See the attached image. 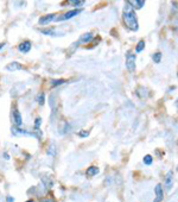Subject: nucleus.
Listing matches in <instances>:
<instances>
[{"instance_id": "4be33fe9", "label": "nucleus", "mask_w": 178, "mask_h": 202, "mask_svg": "<svg viewBox=\"0 0 178 202\" xmlns=\"http://www.w3.org/2000/svg\"><path fill=\"white\" fill-rule=\"evenodd\" d=\"M40 202H55L54 199H50V198H48V199H42Z\"/></svg>"}, {"instance_id": "4468645a", "label": "nucleus", "mask_w": 178, "mask_h": 202, "mask_svg": "<svg viewBox=\"0 0 178 202\" xmlns=\"http://www.w3.org/2000/svg\"><path fill=\"white\" fill-rule=\"evenodd\" d=\"M144 46H145V42H144V40H139V43H138V45H137V48H135V51H137V52L143 51Z\"/></svg>"}, {"instance_id": "6e6552de", "label": "nucleus", "mask_w": 178, "mask_h": 202, "mask_svg": "<svg viewBox=\"0 0 178 202\" xmlns=\"http://www.w3.org/2000/svg\"><path fill=\"white\" fill-rule=\"evenodd\" d=\"M13 119H14V124H16L17 126H22L23 119H22V115H20V113H19L18 109H14V111H13Z\"/></svg>"}, {"instance_id": "412c9836", "label": "nucleus", "mask_w": 178, "mask_h": 202, "mask_svg": "<svg viewBox=\"0 0 178 202\" xmlns=\"http://www.w3.org/2000/svg\"><path fill=\"white\" fill-rule=\"evenodd\" d=\"M79 135H80V137H88L89 132L88 131H81V132L79 133Z\"/></svg>"}, {"instance_id": "f257e3e1", "label": "nucleus", "mask_w": 178, "mask_h": 202, "mask_svg": "<svg viewBox=\"0 0 178 202\" xmlns=\"http://www.w3.org/2000/svg\"><path fill=\"white\" fill-rule=\"evenodd\" d=\"M123 22L129 30L138 31L139 25H138V20H137V14L129 5L123 7Z\"/></svg>"}, {"instance_id": "393cba45", "label": "nucleus", "mask_w": 178, "mask_h": 202, "mask_svg": "<svg viewBox=\"0 0 178 202\" xmlns=\"http://www.w3.org/2000/svg\"><path fill=\"white\" fill-rule=\"evenodd\" d=\"M26 202H33V201H32V200H29V201H26Z\"/></svg>"}, {"instance_id": "20e7f679", "label": "nucleus", "mask_w": 178, "mask_h": 202, "mask_svg": "<svg viewBox=\"0 0 178 202\" xmlns=\"http://www.w3.org/2000/svg\"><path fill=\"white\" fill-rule=\"evenodd\" d=\"M172 186H174V171L170 170L165 177V187L166 189H171Z\"/></svg>"}, {"instance_id": "a211bd4d", "label": "nucleus", "mask_w": 178, "mask_h": 202, "mask_svg": "<svg viewBox=\"0 0 178 202\" xmlns=\"http://www.w3.org/2000/svg\"><path fill=\"white\" fill-rule=\"evenodd\" d=\"M40 32L44 34H48V36H52V34H55V31H54V29H42L40 30Z\"/></svg>"}, {"instance_id": "f03ea898", "label": "nucleus", "mask_w": 178, "mask_h": 202, "mask_svg": "<svg viewBox=\"0 0 178 202\" xmlns=\"http://www.w3.org/2000/svg\"><path fill=\"white\" fill-rule=\"evenodd\" d=\"M135 61H137V56L132 52H128L126 56V68L128 69L129 73L135 71Z\"/></svg>"}, {"instance_id": "6ab92c4d", "label": "nucleus", "mask_w": 178, "mask_h": 202, "mask_svg": "<svg viewBox=\"0 0 178 202\" xmlns=\"http://www.w3.org/2000/svg\"><path fill=\"white\" fill-rule=\"evenodd\" d=\"M152 161H153V158H152V156H150V155H146V156L144 157V163H145L146 165H151V164H152Z\"/></svg>"}, {"instance_id": "dca6fc26", "label": "nucleus", "mask_w": 178, "mask_h": 202, "mask_svg": "<svg viewBox=\"0 0 178 202\" xmlns=\"http://www.w3.org/2000/svg\"><path fill=\"white\" fill-rule=\"evenodd\" d=\"M67 81L65 80H51V86L52 87H56V86H58V85H63V83H65Z\"/></svg>"}, {"instance_id": "423d86ee", "label": "nucleus", "mask_w": 178, "mask_h": 202, "mask_svg": "<svg viewBox=\"0 0 178 202\" xmlns=\"http://www.w3.org/2000/svg\"><path fill=\"white\" fill-rule=\"evenodd\" d=\"M56 14H46V16H43L42 18H39V24L40 25H46V24H49L50 22H52V20H55V17Z\"/></svg>"}, {"instance_id": "7ed1b4c3", "label": "nucleus", "mask_w": 178, "mask_h": 202, "mask_svg": "<svg viewBox=\"0 0 178 202\" xmlns=\"http://www.w3.org/2000/svg\"><path fill=\"white\" fill-rule=\"evenodd\" d=\"M82 10L81 8H76V10H71V11H69V12H67V13H64L62 17H58V18H55V20H57V22H62V20H67V19H71L73 17H75V16H77L80 12H81Z\"/></svg>"}, {"instance_id": "0eeeda50", "label": "nucleus", "mask_w": 178, "mask_h": 202, "mask_svg": "<svg viewBox=\"0 0 178 202\" xmlns=\"http://www.w3.org/2000/svg\"><path fill=\"white\" fill-rule=\"evenodd\" d=\"M127 1H128V4L131 5L132 8H137V10L141 8L145 4V0H127Z\"/></svg>"}, {"instance_id": "9b49d317", "label": "nucleus", "mask_w": 178, "mask_h": 202, "mask_svg": "<svg viewBox=\"0 0 178 202\" xmlns=\"http://www.w3.org/2000/svg\"><path fill=\"white\" fill-rule=\"evenodd\" d=\"M91 39H93V34H91V32H88V34H82V36L80 37L79 42H81V43H88Z\"/></svg>"}, {"instance_id": "f3484780", "label": "nucleus", "mask_w": 178, "mask_h": 202, "mask_svg": "<svg viewBox=\"0 0 178 202\" xmlns=\"http://www.w3.org/2000/svg\"><path fill=\"white\" fill-rule=\"evenodd\" d=\"M36 100H37V102H38L39 105H44V93H39V94L37 95Z\"/></svg>"}, {"instance_id": "f8f14e48", "label": "nucleus", "mask_w": 178, "mask_h": 202, "mask_svg": "<svg viewBox=\"0 0 178 202\" xmlns=\"http://www.w3.org/2000/svg\"><path fill=\"white\" fill-rule=\"evenodd\" d=\"M96 174H99V168H96V167H90V168H88V170L86 171V175H87L88 177H93V176H95Z\"/></svg>"}, {"instance_id": "5701e85b", "label": "nucleus", "mask_w": 178, "mask_h": 202, "mask_svg": "<svg viewBox=\"0 0 178 202\" xmlns=\"http://www.w3.org/2000/svg\"><path fill=\"white\" fill-rule=\"evenodd\" d=\"M6 201H7V202H14V199H13V198H11V196H7Z\"/></svg>"}, {"instance_id": "2eb2a0df", "label": "nucleus", "mask_w": 178, "mask_h": 202, "mask_svg": "<svg viewBox=\"0 0 178 202\" xmlns=\"http://www.w3.org/2000/svg\"><path fill=\"white\" fill-rule=\"evenodd\" d=\"M152 58H153L154 63H159L160 60H162V52H156V54L152 56Z\"/></svg>"}, {"instance_id": "b1692460", "label": "nucleus", "mask_w": 178, "mask_h": 202, "mask_svg": "<svg viewBox=\"0 0 178 202\" xmlns=\"http://www.w3.org/2000/svg\"><path fill=\"white\" fill-rule=\"evenodd\" d=\"M4 45H5V44H4V43H1V44H0V49H1V48H2Z\"/></svg>"}, {"instance_id": "ddd939ff", "label": "nucleus", "mask_w": 178, "mask_h": 202, "mask_svg": "<svg viewBox=\"0 0 178 202\" xmlns=\"http://www.w3.org/2000/svg\"><path fill=\"white\" fill-rule=\"evenodd\" d=\"M85 1H86V0H67V2H68V4H70V5L75 6V7L82 6V5L85 4Z\"/></svg>"}, {"instance_id": "1a4fd4ad", "label": "nucleus", "mask_w": 178, "mask_h": 202, "mask_svg": "<svg viewBox=\"0 0 178 202\" xmlns=\"http://www.w3.org/2000/svg\"><path fill=\"white\" fill-rule=\"evenodd\" d=\"M18 49H19V51H20V52H24V54H26V52H29L30 49H31V43L26 40V42H24V43L19 44Z\"/></svg>"}, {"instance_id": "aec40b11", "label": "nucleus", "mask_w": 178, "mask_h": 202, "mask_svg": "<svg viewBox=\"0 0 178 202\" xmlns=\"http://www.w3.org/2000/svg\"><path fill=\"white\" fill-rule=\"evenodd\" d=\"M40 124H42V119H40V118H37L36 121H34V131H38Z\"/></svg>"}, {"instance_id": "39448f33", "label": "nucleus", "mask_w": 178, "mask_h": 202, "mask_svg": "<svg viewBox=\"0 0 178 202\" xmlns=\"http://www.w3.org/2000/svg\"><path fill=\"white\" fill-rule=\"evenodd\" d=\"M154 193H156V199L153 202H162L163 200V188L160 184H157L154 188Z\"/></svg>"}, {"instance_id": "9d476101", "label": "nucleus", "mask_w": 178, "mask_h": 202, "mask_svg": "<svg viewBox=\"0 0 178 202\" xmlns=\"http://www.w3.org/2000/svg\"><path fill=\"white\" fill-rule=\"evenodd\" d=\"M6 69H7V70H10V71H16V70H20V69H23V67H22L18 62H12V63L7 64Z\"/></svg>"}]
</instances>
